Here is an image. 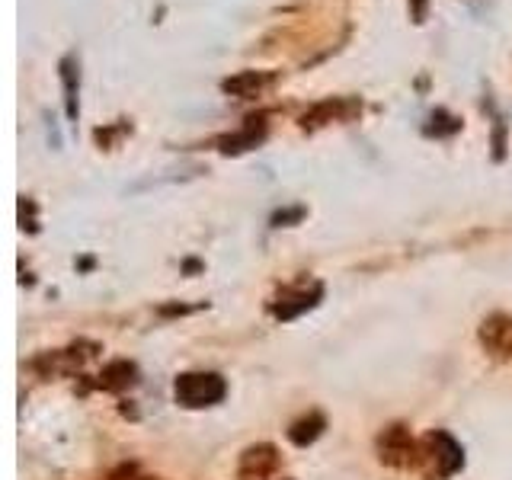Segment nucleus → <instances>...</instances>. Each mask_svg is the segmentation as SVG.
Wrapping results in <instances>:
<instances>
[{
	"label": "nucleus",
	"instance_id": "1",
	"mask_svg": "<svg viewBox=\"0 0 512 480\" xmlns=\"http://www.w3.org/2000/svg\"><path fill=\"white\" fill-rule=\"evenodd\" d=\"M464 464L461 445L448 432H429L416 445V468L426 474V480H445Z\"/></svg>",
	"mask_w": 512,
	"mask_h": 480
},
{
	"label": "nucleus",
	"instance_id": "2",
	"mask_svg": "<svg viewBox=\"0 0 512 480\" xmlns=\"http://www.w3.org/2000/svg\"><path fill=\"white\" fill-rule=\"evenodd\" d=\"M224 381L212 372H189L176 378V404H183L186 410H202V407H212L224 397Z\"/></svg>",
	"mask_w": 512,
	"mask_h": 480
},
{
	"label": "nucleus",
	"instance_id": "3",
	"mask_svg": "<svg viewBox=\"0 0 512 480\" xmlns=\"http://www.w3.org/2000/svg\"><path fill=\"white\" fill-rule=\"evenodd\" d=\"M378 455L391 468H410V464H416V445L410 439V432L404 426L384 429L378 439Z\"/></svg>",
	"mask_w": 512,
	"mask_h": 480
},
{
	"label": "nucleus",
	"instance_id": "4",
	"mask_svg": "<svg viewBox=\"0 0 512 480\" xmlns=\"http://www.w3.org/2000/svg\"><path fill=\"white\" fill-rule=\"evenodd\" d=\"M279 468V452L272 445H256L247 448L240 458V480H266Z\"/></svg>",
	"mask_w": 512,
	"mask_h": 480
},
{
	"label": "nucleus",
	"instance_id": "5",
	"mask_svg": "<svg viewBox=\"0 0 512 480\" xmlns=\"http://www.w3.org/2000/svg\"><path fill=\"white\" fill-rule=\"evenodd\" d=\"M480 340H484V346L493 352V356H512V317H503V314H496L490 317L484 330H480Z\"/></svg>",
	"mask_w": 512,
	"mask_h": 480
},
{
	"label": "nucleus",
	"instance_id": "6",
	"mask_svg": "<svg viewBox=\"0 0 512 480\" xmlns=\"http://www.w3.org/2000/svg\"><path fill=\"white\" fill-rule=\"evenodd\" d=\"M320 298V285H298V288H288V292H282L279 304H276V317L282 320H292L298 317L301 311L314 308V301Z\"/></svg>",
	"mask_w": 512,
	"mask_h": 480
},
{
	"label": "nucleus",
	"instance_id": "7",
	"mask_svg": "<svg viewBox=\"0 0 512 480\" xmlns=\"http://www.w3.org/2000/svg\"><path fill=\"white\" fill-rule=\"evenodd\" d=\"M61 80H64V103H68V116L77 119L80 103H77V87H80V71L74 58L61 61Z\"/></svg>",
	"mask_w": 512,
	"mask_h": 480
},
{
	"label": "nucleus",
	"instance_id": "8",
	"mask_svg": "<svg viewBox=\"0 0 512 480\" xmlns=\"http://www.w3.org/2000/svg\"><path fill=\"white\" fill-rule=\"evenodd\" d=\"M100 378H103L100 384H103V388H109V391L132 388V384H135V365H128V362H112Z\"/></svg>",
	"mask_w": 512,
	"mask_h": 480
},
{
	"label": "nucleus",
	"instance_id": "9",
	"mask_svg": "<svg viewBox=\"0 0 512 480\" xmlns=\"http://www.w3.org/2000/svg\"><path fill=\"white\" fill-rule=\"evenodd\" d=\"M320 432H324V416H317V413H311V416H304V420H298L292 429H288V439H292L295 445H308V442H314Z\"/></svg>",
	"mask_w": 512,
	"mask_h": 480
}]
</instances>
